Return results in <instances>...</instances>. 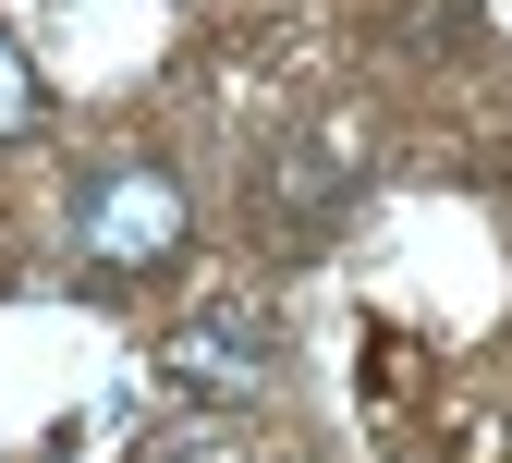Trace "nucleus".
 <instances>
[{"label":"nucleus","instance_id":"obj_1","mask_svg":"<svg viewBox=\"0 0 512 463\" xmlns=\"http://www.w3.org/2000/svg\"><path fill=\"white\" fill-rule=\"evenodd\" d=\"M183 232H196V208H183V183H171L159 159H110V171H86V195H74V256H86L98 281L171 269Z\"/></svg>","mask_w":512,"mask_h":463},{"label":"nucleus","instance_id":"obj_3","mask_svg":"<svg viewBox=\"0 0 512 463\" xmlns=\"http://www.w3.org/2000/svg\"><path fill=\"white\" fill-rule=\"evenodd\" d=\"M13 135H37V61L0 37V147H13Z\"/></svg>","mask_w":512,"mask_h":463},{"label":"nucleus","instance_id":"obj_4","mask_svg":"<svg viewBox=\"0 0 512 463\" xmlns=\"http://www.w3.org/2000/svg\"><path fill=\"white\" fill-rule=\"evenodd\" d=\"M147 463H244V451H232V439H159Z\"/></svg>","mask_w":512,"mask_h":463},{"label":"nucleus","instance_id":"obj_2","mask_svg":"<svg viewBox=\"0 0 512 463\" xmlns=\"http://www.w3.org/2000/svg\"><path fill=\"white\" fill-rule=\"evenodd\" d=\"M171 378L196 390V403H269L281 390V329L256 305H208L171 329Z\"/></svg>","mask_w":512,"mask_h":463}]
</instances>
